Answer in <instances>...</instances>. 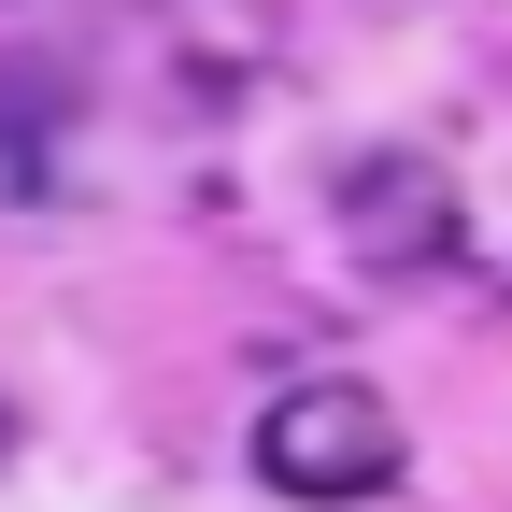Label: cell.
Listing matches in <instances>:
<instances>
[{"label":"cell","instance_id":"1","mask_svg":"<svg viewBox=\"0 0 512 512\" xmlns=\"http://www.w3.org/2000/svg\"><path fill=\"white\" fill-rule=\"evenodd\" d=\"M256 484L271 498H384L399 484V413L370 384H285L256 413Z\"/></svg>","mask_w":512,"mask_h":512},{"label":"cell","instance_id":"2","mask_svg":"<svg viewBox=\"0 0 512 512\" xmlns=\"http://www.w3.org/2000/svg\"><path fill=\"white\" fill-rule=\"evenodd\" d=\"M0 456H15V399H0Z\"/></svg>","mask_w":512,"mask_h":512}]
</instances>
